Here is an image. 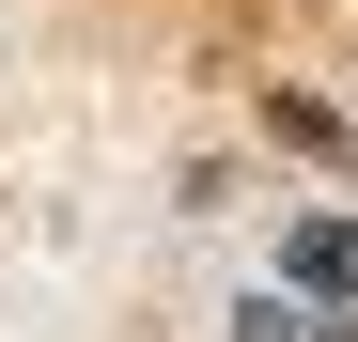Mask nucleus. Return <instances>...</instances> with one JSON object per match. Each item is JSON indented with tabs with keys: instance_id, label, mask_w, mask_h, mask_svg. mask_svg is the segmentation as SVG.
<instances>
[{
	"instance_id": "obj_1",
	"label": "nucleus",
	"mask_w": 358,
	"mask_h": 342,
	"mask_svg": "<svg viewBox=\"0 0 358 342\" xmlns=\"http://www.w3.org/2000/svg\"><path fill=\"white\" fill-rule=\"evenodd\" d=\"M296 265H312V280H358V234H312V249H296Z\"/></svg>"
}]
</instances>
